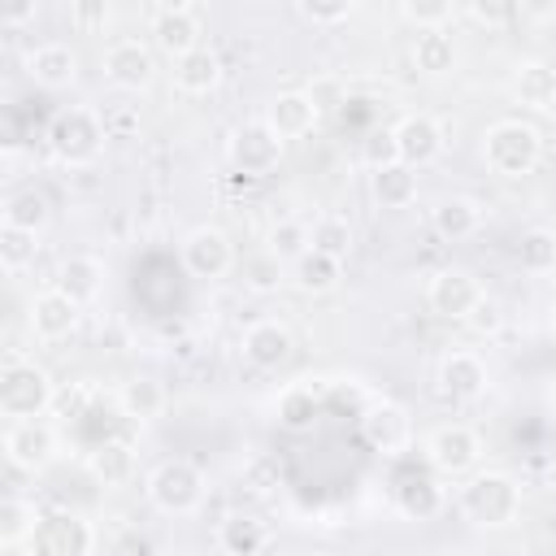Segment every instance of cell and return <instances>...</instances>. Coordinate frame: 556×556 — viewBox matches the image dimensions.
Returning a JSON list of instances; mask_svg holds the SVG:
<instances>
[{
	"label": "cell",
	"mask_w": 556,
	"mask_h": 556,
	"mask_svg": "<svg viewBox=\"0 0 556 556\" xmlns=\"http://www.w3.org/2000/svg\"><path fill=\"white\" fill-rule=\"evenodd\" d=\"M456 508L478 530H504L521 517V486L500 469H478L456 491Z\"/></svg>",
	"instance_id": "obj_1"
},
{
	"label": "cell",
	"mask_w": 556,
	"mask_h": 556,
	"mask_svg": "<svg viewBox=\"0 0 556 556\" xmlns=\"http://www.w3.org/2000/svg\"><path fill=\"white\" fill-rule=\"evenodd\" d=\"M482 165L500 178H526L534 174L539 156H543V135L539 126L521 122V117H504V122H491L482 130Z\"/></svg>",
	"instance_id": "obj_2"
},
{
	"label": "cell",
	"mask_w": 556,
	"mask_h": 556,
	"mask_svg": "<svg viewBox=\"0 0 556 556\" xmlns=\"http://www.w3.org/2000/svg\"><path fill=\"white\" fill-rule=\"evenodd\" d=\"M104 143H109L104 117L91 113V109H83V104H70V109H61L48 122V148H52V156L61 165H74V169L96 165L100 152H104Z\"/></svg>",
	"instance_id": "obj_3"
},
{
	"label": "cell",
	"mask_w": 556,
	"mask_h": 556,
	"mask_svg": "<svg viewBox=\"0 0 556 556\" xmlns=\"http://www.w3.org/2000/svg\"><path fill=\"white\" fill-rule=\"evenodd\" d=\"M143 491H148V500H152L156 513H165V517H191L204 504V495H208V478H204V469L195 460L169 456V460H161L148 473Z\"/></svg>",
	"instance_id": "obj_4"
},
{
	"label": "cell",
	"mask_w": 556,
	"mask_h": 556,
	"mask_svg": "<svg viewBox=\"0 0 556 556\" xmlns=\"http://www.w3.org/2000/svg\"><path fill=\"white\" fill-rule=\"evenodd\" d=\"M56 400V382L43 365L35 361H9L0 374V413L9 421H26V417H43Z\"/></svg>",
	"instance_id": "obj_5"
},
{
	"label": "cell",
	"mask_w": 556,
	"mask_h": 556,
	"mask_svg": "<svg viewBox=\"0 0 556 556\" xmlns=\"http://www.w3.org/2000/svg\"><path fill=\"white\" fill-rule=\"evenodd\" d=\"M96 530L83 513H43L35 534L26 539V556H91Z\"/></svg>",
	"instance_id": "obj_6"
},
{
	"label": "cell",
	"mask_w": 556,
	"mask_h": 556,
	"mask_svg": "<svg viewBox=\"0 0 556 556\" xmlns=\"http://www.w3.org/2000/svg\"><path fill=\"white\" fill-rule=\"evenodd\" d=\"M178 261H182V269L191 278L217 282V278H226L235 269V243H230V235L222 226H195V230L182 235Z\"/></svg>",
	"instance_id": "obj_7"
},
{
	"label": "cell",
	"mask_w": 556,
	"mask_h": 556,
	"mask_svg": "<svg viewBox=\"0 0 556 556\" xmlns=\"http://www.w3.org/2000/svg\"><path fill=\"white\" fill-rule=\"evenodd\" d=\"M426 460L434 473L443 478H460V473H473V465L482 460V439L460 426V421H447V426H434L426 434Z\"/></svg>",
	"instance_id": "obj_8"
},
{
	"label": "cell",
	"mask_w": 556,
	"mask_h": 556,
	"mask_svg": "<svg viewBox=\"0 0 556 556\" xmlns=\"http://www.w3.org/2000/svg\"><path fill=\"white\" fill-rule=\"evenodd\" d=\"M482 295H486L482 282H478L469 269H460V265L434 269L430 282H426V304H430V313L443 317V321H465Z\"/></svg>",
	"instance_id": "obj_9"
},
{
	"label": "cell",
	"mask_w": 556,
	"mask_h": 556,
	"mask_svg": "<svg viewBox=\"0 0 556 556\" xmlns=\"http://www.w3.org/2000/svg\"><path fill=\"white\" fill-rule=\"evenodd\" d=\"M52 456H56V430H52V421H43V417L9 421V430H4V460L13 469L39 473V469L52 465Z\"/></svg>",
	"instance_id": "obj_10"
},
{
	"label": "cell",
	"mask_w": 556,
	"mask_h": 556,
	"mask_svg": "<svg viewBox=\"0 0 556 556\" xmlns=\"http://www.w3.org/2000/svg\"><path fill=\"white\" fill-rule=\"evenodd\" d=\"M100 70H104V78H109L117 91H148V87L156 83V56H152V48L139 43V39H117V43H109L104 56H100Z\"/></svg>",
	"instance_id": "obj_11"
},
{
	"label": "cell",
	"mask_w": 556,
	"mask_h": 556,
	"mask_svg": "<svg viewBox=\"0 0 556 556\" xmlns=\"http://www.w3.org/2000/svg\"><path fill=\"white\" fill-rule=\"evenodd\" d=\"M78 321H83V304H74L65 291L43 287V291L30 295L26 326H30V334H35L39 343H61V339H70V334L78 330Z\"/></svg>",
	"instance_id": "obj_12"
},
{
	"label": "cell",
	"mask_w": 556,
	"mask_h": 556,
	"mask_svg": "<svg viewBox=\"0 0 556 556\" xmlns=\"http://www.w3.org/2000/svg\"><path fill=\"white\" fill-rule=\"evenodd\" d=\"M282 148H287V143H282V139L265 126V117H261V122H243V126L235 130V139H230V161H235L239 174L265 178V174L278 169Z\"/></svg>",
	"instance_id": "obj_13"
},
{
	"label": "cell",
	"mask_w": 556,
	"mask_h": 556,
	"mask_svg": "<svg viewBox=\"0 0 556 556\" xmlns=\"http://www.w3.org/2000/svg\"><path fill=\"white\" fill-rule=\"evenodd\" d=\"M361 439H365L374 452L395 456V452L408 447L413 421H408V413H404L395 400H369V404L361 408Z\"/></svg>",
	"instance_id": "obj_14"
},
{
	"label": "cell",
	"mask_w": 556,
	"mask_h": 556,
	"mask_svg": "<svg viewBox=\"0 0 556 556\" xmlns=\"http://www.w3.org/2000/svg\"><path fill=\"white\" fill-rule=\"evenodd\" d=\"M486 387H491V374H486V361H482L478 352L456 348V352H447V356L439 361V391H443L447 400L473 404V400L486 395Z\"/></svg>",
	"instance_id": "obj_15"
},
{
	"label": "cell",
	"mask_w": 556,
	"mask_h": 556,
	"mask_svg": "<svg viewBox=\"0 0 556 556\" xmlns=\"http://www.w3.org/2000/svg\"><path fill=\"white\" fill-rule=\"evenodd\" d=\"M200 35H204V30H200V17H195L191 4H156V9H152V43H156L169 61L195 52V48H200Z\"/></svg>",
	"instance_id": "obj_16"
},
{
	"label": "cell",
	"mask_w": 556,
	"mask_h": 556,
	"mask_svg": "<svg viewBox=\"0 0 556 556\" xmlns=\"http://www.w3.org/2000/svg\"><path fill=\"white\" fill-rule=\"evenodd\" d=\"M395 148H400V161L413 165V169H426L443 156V126L430 117V113H404L395 126Z\"/></svg>",
	"instance_id": "obj_17"
},
{
	"label": "cell",
	"mask_w": 556,
	"mask_h": 556,
	"mask_svg": "<svg viewBox=\"0 0 556 556\" xmlns=\"http://www.w3.org/2000/svg\"><path fill=\"white\" fill-rule=\"evenodd\" d=\"M26 74L43 91H65V87L78 83V52L70 43H61V39L39 43V48L26 52Z\"/></svg>",
	"instance_id": "obj_18"
},
{
	"label": "cell",
	"mask_w": 556,
	"mask_h": 556,
	"mask_svg": "<svg viewBox=\"0 0 556 556\" xmlns=\"http://www.w3.org/2000/svg\"><path fill=\"white\" fill-rule=\"evenodd\" d=\"M321 122V109L313 104L308 91H278L269 104H265V126L287 143V139H304L313 135V126Z\"/></svg>",
	"instance_id": "obj_19"
},
{
	"label": "cell",
	"mask_w": 556,
	"mask_h": 556,
	"mask_svg": "<svg viewBox=\"0 0 556 556\" xmlns=\"http://www.w3.org/2000/svg\"><path fill=\"white\" fill-rule=\"evenodd\" d=\"M104 278H109V269H104V261H100V256H91V252H70V256L56 265L52 287H56V291H65L74 304H83V308H87L91 300H100Z\"/></svg>",
	"instance_id": "obj_20"
},
{
	"label": "cell",
	"mask_w": 556,
	"mask_h": 556,
	"mask_svg": "<svg viewBox=\"0 0 556 556\" xmlns=\"http://www.w3.org/2000/svg\"><path fill=\"white\" fill-rule=\"evenodd\" d=\"M239 348H243V361L248 365H256V369H282L287 361H291V330L282 326V321H274V317H265V321H252L248 330H243V339H239Z\"/></svg>",
	"instance_id": "obj_21"
},
{
	"label": "cell",
	"mask_w": 556,
	"mask_h": 556,
	"mask_svg": "<svg viewBox=\"0 0 556 556\" xmlns=\"http://www.w3.org/2000/svg\"><path fill=\"white\" fill-rule=\"evenodd\" d=\"M430 226H434V235L447 239V243L473 239L478 226H482V204H478L473 195H443V200H434V208H430Z\"/></svg>",
	"instance_id": "obj_22"
},
{
	"label": "cell",
	"mask_w": 556,
	"mask_h": 556,
	"mask_svg": "<svg viewBox=\"0 0 556 556\" xmlns=\"http://www.w3.org/2000/svg\"><path fill=\"white\" fill-rule=\"evenodd\" d=\"M508 87H513V96H517L526 109H539V113H543V109L556 104V70H552L547 61H539V56L517 61Z\"/></svg>",
	"instance_id": "obj_23"
},
{
	"label": "cell",
	"mask_w": 556,
	"mask_h": 556,
	"mask_svg": "<svg viewBox=\"0 0 556 556\" xmlns=\"http://www.w3.org/2000/svg\"><path fill=\"white\" fill-rule=\"evenodd\" d=\"M265 543H269V530H265V521L252 517V513H226V517L217 521V547H222L226 556H261Z\"/></svg>",
	"instance_id": "obj_24"
},
{
	"label": "cell",
	"mask_w": 556,
	"mask_h": 556,
	"mask_svg": "<svg viewBox=\"0 0 556 556\" xmlns=\"http://www.w3.org/2000/svg\"><path fill=\"white\" fill-rule=\"evenodd\" d=\"M217 83H222V56L213 48L200 43L195 52H187V56L174 61V87L182 96H208Z\"/></svg>",
	"instance_id": "obj_25"
},
{
	"label": "cell",
	"mask_w": 556,
	"mask_h": 556,
	"mask_svg": "<svg viewBox=\"0 0 556 556\" xmlns=\"http://www.w3.org/2000/svg\"><path fill=\"white\" fill-rule=\"evenodd\" d=\"M165 404H169V395H165V387L152 374H135V378H126L117 387V408L130 421H152V417L165 413Z\"/></svg>",
	"instance_id": "obj_26"
},
{
	"label": "cell",
	"mask_w": 556,
	"mask_h": 556,
	"mask_svg": "<svg viewBox=\"0 0 556 556\" xmlns=\"http://www.w3.org/2000/svg\"><path fill=\"white\" fill-rule=\"evenodd\" d=\"M443 504H447L443 486H439L434 478H426V473H413V478H404V482L395 486V508H400V517H408V521H430V517L443 513Z\"/></svg>",
	"instance_id": "obj_27"
},
{
	"label": "cell",
	"mask_w": 556,
	"mask_h": 556,
	"mask_svg": "<svg viewBox=\"0 0 556 556\" xmlns=\"http://www.w3.org/2000/svg\"><path fill=\"white\" fill-rule=\"evenodd\" d=\"M369 195L382 208H408L417 200V169L404 165V161L382 165V169H369Z\"/></svg>",
	"instance_id": "obj_28"
},
{
	"label": "cell",
	"mask_w": 556,
	"mask_h": 556,
	"mask_svg": "<svg viewBox=\"0 0 556 556\" xmlns=\"http://www.w3.org/2000/svg\"><path fill=\"white\" fill-rule=\"evenodd\" d=\"M52 222V204L43 191L35 187H22L4 200L0 208V226H13V230H26V235H43V226Z\"/></svg>",
	"instance_id": "obj_29"
},
{
	"label": "cell",
	"mask_w": 556,
	"mask_h": 556,
	"mask_svg": "<svg viewBox=\"0 0 556 556\" xmlns=\"http://www.w3.org/2000/svg\"><path fill=\"white\" fill-rule=\"evenodd\" d=\"M339 278H343V261H334V256H326V252H313V248L291 265V282H295L304 295H326V291L339 287Z\"/></svg>",
	"instance_id": "obj_30"
},
{
	"label": "cell",
	"mask_w": 556,
	"mask_h": 556,
	"mask_svg": "<svg viewBox=\"0 0 556 556\" xmlns=\"http://www.w3.org/2000/svg\"><path fill=\"white\" fill-rule=\"evenodd\" d=\"M317 413H321V400H317V395H313V387H304V382H291V387L278 395V404H274L278 426H282V430H291V434L313 430Z\"/></svg>",
	"instance_id": "obj_31"
},
{
	"label": "cell",
	"mask_w": 556,
	"mask_h": 556,
	"mask_svg": "<svg viewBox=\"0 0 556 556\" xmlns=\"http://www.w3.org/2000/svg\"><path fill=\"white\" fill-rule=\"evenodd\" d=\"M413 65H417L421 74H430V78L447 74V70L456 65V39H452L447 30H421V35L413 39Z\"/></svg>",
	"instance_id": "obj_32"
},
{
	"label": "cell",
	"mask_w": 556,
	"mask_h": 556,
	"mask_svg": "<svg viewBox=\"0 0 556 556\" xmlns=\"http://www.w3.org/2000/svg\"><path fill=\"white\" fill-rule=\"evenodd\" d=\"M282 282H291V265L278 261L269 248L243 256V287H248V291H256V295H274Z\"/></svg>",
	"instance_id": "obj_33"
},
{
	"label": "cell",
	"mask_w": 556,
	"mask_h": 556,
	"mask_svg": "<svg viewBox=\"0 0 556 556\" xmlns=\"http://www.w3.org/2000/svg\"><path fill=\"white\" fill-rule=\"evenodd\" d=\"M39 508L30 504V500H22V495H9L4 504H0V547H26V539L35 534V526H39Z\"/></svg>",
	"instance_id": "obj_34"
},
{
	"label": "cell",
	"mask_w": 556,
	"mask_h": 556,
	"mask_svg": "<svg viewBox=\"0 0 556 556\" xmlns=\"http://www.w3.org/2000/svg\"><path fill=\"white\" fill-rule=\"evenodd\" d=\"M87 469H91L104 486H122V482H130V473H135V452H130V443H100V447L87 456Z\"/></svg>",
	"instance_id": "obj_35"
},
{
	"label": "cell",
	"mask_w": 556,
	"mask_h": 556,
	"mask_svg": "<svg viewBox=\"0 0 556 556\" xmlns=\"http://www.w3.org/2000/svg\"><path fill=\"white\" fill-rule=\"evenodd\" d=\"M308 239H313V252H326V256L343 261V256L352 252L356 230H352L348 217H339V213H321V217L308 226Z\"/></svg>",
	"instance_id": "obj_36"
},
{
	"label": "cell",
	"mask_w": 556,
	"mask_h": 556,
	"mask_svg": "<svg viewBox=\"0 0 556 556\" xmlns=\"http://www.w3.org/2000/svg\"><path fill=\"white\" fill-rule=\"evenodd\" d=\"M517 261L526 274H556V230L534 226L517 243Z\"/></svg>",
	"instance_id": "obj_37"
},
{
	"label": "cell",
	"mask_w": 556,
	"mask_h": 556,
	"mask_svg": "<svg viewBox=\"0 0 556 556\" xmlns=\"http://www.w3.org/2000/svg\"><path fill=\"white\" fill-rule=\"evenodd\" d=\"M278 261H287V265H295L308 248H313V239H308V222H300V217H282V222H274V230H269V243H265Z\"/></svg>",
	"instance_id": "obj_38"
},
{
	"label": "cell",
	"mask_w": 556,
	"mask_h": 556,
	"mask_svg": "<svg viewBox=\"0 0 556 556\" xmlns=\"http://www.w3.org/2000/svg\"><path fill=\"white\" fill-rule=\"evenodd\" d=\"M39 252V235H26V230H13V226H0V269L9 278H17Z\"/></svg>",
	"instance_id": "obj_39"
},
{
	"label": "cell",
	"mask_w": 556,
	"mask_h": 556,
	"mask_svg": "<svg viewBox=\"0 0 556 556\" xmlns=\"http://www.w3.org/2000/svg\"><path fill=\"white\" fill-rule=\"evenodd\" d=\"M452 4L447 0H400V17L408 22V26H417V35L421 30H443L447 22H452Z\"/></svg>",
	"instance_id": "obj_40"
},
{
	"label": "cell",
	"mask_w": 556,
	"mask_h": 556,
	"mask_svg": "<svg viewBox=\"0 0 556 556\" xmlns=\"http://www.w3.org/2000/svg\"><path fill=\"white\" fill-rule=\"evenodd\" d=\"M295 13L304 22H313V26H339V22L352 17V4L348 0H300Z\"/></svg>",
	"instance_id": "obj_41"
},
{
	"label": "cell",
	"mask_w": 556,
	"mask_h": 556,
	"mask_svg": "<svg viewBox=\"0 0 556 556\" xmlns=\"http://www.w3.org/2000/svg\"><path fill=\"white\" fill-rule=\"evenodd\" d=\"M361 161L369 169H382V165H395L400 161V148H395V130H369L365 143H361Z\"/></svg>",
	"instance_id": "obj_42"
},
{
	"label": "cell",
	"mask_w": 556,
	"mask_h": 556,
	"mask_svg": "<svg viewBox=\"0 0 556 556\" xmlns=\"http://www.w3.org/2000/svg\"><path fill=\"white\" fill-rule=\"evenodd\" d=\"M465 326H469L473 334H482V339L500 334V330H504V304H500V300H491V295H482V300L473 304V313L465 317Z\"/></svg>",
	"instance_id": "obj_43"
},
{
	"label": "cell",
	"mask_w": 556,
	"mask_h": 556,
	"mask_svg": "<svg viewBox=\"0 0 556 556\" xmlns=\"http://www.w3.org/2000/svg\"><path fill=\"white\" fill-rule=\"evenodd\" d=\"M109 17H113V9L104 0H74L70 4V26H78V30H104Z\"/></svg>",
	"instance_id": "obj_44"
},
{
	"label": "cell",
	"mask_w": 556,
	"mask_h": 556,
	"mask_svg": "<svg viewBox=\"0 0 556 556\" xmlns=\"http://www.w3.org/2000/svg\"><path fill=\"white\" fill-rule=\"evenodd\" d=\"M304 91L313 96V104H317L321 113H330V109H339V104H343V83H339L334 74H317Z\"/></svg>",
	"instance_id": "obj_45"
},
{
	"label": "cell",
	"mask_w": 556,
	"mask_h": 556,
	"mask_svg": "<svg viewBox=\"0 0 556 556\" xmlns=\"http://www.w3.org/2000/svg\"><path fill=\"white\" fill-rule=\"evenodd\" d=\"M100 117H104V130H109V139H130V135L139 130V117H135V109H104Z\"/></svg>",
	"instance_id": "obj_46"
},
{
	"label": "cell",
	"mask_w": 556,
	"mask_h": 556,
	"mask_svg": "<svg viewBox=\"0 0 556 556\" xmlns=\"http://www.w3.org/2000/svg\"><path fill=\"white\" fill-rule=\"evenodd\" d=\"M465 13L478 17V22H500V17H508V9H495V4H469Z\"/></svg>",
	"instance_id": "obj_47"
},
{
	"label": "cell",
	"mask_w": 556,
	"mask_h": 556,
	"mask_svg": "<svg viewBox=\"0 0 556 556\" xmlns=\"http://www.w3.org/2000/svg\"><path fill=\"white\" fill-rule=\"evenodd\" d=\"M35 17V0L30 4H17V9H4V22L9 26H22V22H30Z\"/></svg>",
	"instance_id": "obj_48"
},
{
	"label": "cell",
	"mask_w": 556,
	"mask_h": 556,
	"mask_svg": "<svg viewBox=\"0 0 556 556\" xmlns=\"http://www.w3.org/2000/svg\"><path fill=\"white\" fill-rule=\"evenodd\" d=\"M552 421H556V391H552Z\"/></svg>",
	"instance_id": "obj_49"
},
{
	"label": "cell",
	"mask_w": 556,
	"mask_h": 556,
	"mask_svg": "<svg viewBox=\"0 0 556 556\" xmlns=\"http://www.w3.org/2000/svg\"><path fill=\"white\" fill-rule=\"evenodd\" d=\"M552 334H556V313H552Z\"/></svg>",
	"instance_id": "obj_50"
}]
</instances>
